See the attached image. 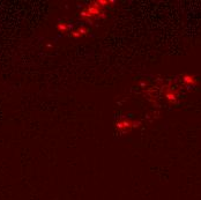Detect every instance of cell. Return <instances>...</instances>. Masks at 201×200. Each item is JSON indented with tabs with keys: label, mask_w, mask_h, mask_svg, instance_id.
Wrapping results in <instances>:
<instances>
[{
	"label": "cell",
	"mask_w": 201,
	"mask_h": 200,
	"mask_svg": "<svg viewBox=\"0 0 201 200\" xmlns=\"http://www.w3.org/2000/svg\"><path fill=\"white\" fill-rule=\"evenodd\" d=\"M86 34H87V29H84V28H80V29H78V30L73 31V32H72V36H73V37H75V38H78V37L83 36V35H86Z\"/></svg>",
	"instance_id": "1"
},
{
	"label": "cell",
	"mask_w": 201,
	"mask_h": 200,
	"mask_svg": "<svg viewBox=\"0 0 201 200\" xmlns=\"http://www.w3.org/2000/svg\"><path fill=\"white\" fill-rule=\"evenodd\" d=\"M58 28H59L60 30H65V31H66L67 29H69V28H71V26H61V25H59Z\"/></svg>",
	"instance_id": "2"
}]
</instances>
